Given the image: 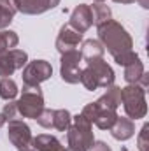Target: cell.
Wrapping results in <instances>:
<instances>
[{"mask_svg": "<svg viewBox=\"0 0 149 151\" xmlns=\"http://www.w3.org/2000/svg\"><path fill=\"white\" fill-rule=\"evenodd\" d=\"M81 116L86 118L91 125L95 123L100 130H111V127L114 125V121L117 119V113L111 111V109H105L102 107L100 104L97 102H90L82 107Z\"/></svg>", "mask_w": 149, "mask_h": 151, "instance_id": "obj_7", "label": "cell"}, {"mask_svg": "<svg viewBox=\"0 0 149 151\" xmlns=\"http://www.w3.org/2000/svg\"><path fill=\"white\" fill-rule=\"evenodd\" d=\"M135 2H139V5H140V7L149 9V0H135Z\"/></svg>", "mask_w": 149, "mask_h": 151, "instance_id": "obj_27", "label": "cell"}, {"mask_svg": "<svg viewBox=\"0 0 149 151\" xmlns=\"http://www.w3.org/2000/svg\"><path fill=\"white\" fill-rule=\"evenodd\" d=\"M53 76V67L46 60H32L23 67V86H40Z\"/></svg>", "mask_w": 149, "mask_h": 151, "instance_id": "obj_8", "label": "cell"}, {"mask_svg": "<svg viewBox=\"0 0 149 151\" xmlns=\"http://www.w3.org/2000/svg\"><path fill=\"white\" fill-rule=\"evenodd\" d=\"M18 114L23 118L37 119V116L44 111V95L39 86H23L21 97L16 100Z\"/></svg>", "mask_w": 149, "mask_h": 151, "instance_id": "obj_5", "label": "cell"}, {"mask_svg": "<svg viewBox=\"0 0 149 151\" xmlns=\"http://www.w3.org/2000/svg\"><path fill=\"white\" fill-rule=\"evenodd\" d=\"M19 42V37L12 30H0V51L4 49H14Z\"/></svg>", "mask_w": 149, "mask_h": 151, "instance_id": "obj_22", "label": "cell"}, {"mask_svg": "<svg viewBox=\"0 0 149 151\" xmlns=\"http://www.w3.org/2000/svg\"><path fill=\"white\" fill-rule=\"evenodd\" d=\"M37 123L42 128H53L58 132H67L72 123V114L67 109H44L37 116Z\"/></svg>", "mask_w": 149, "mask_h": 151, "instance_id": "obj_9", "label": "cell"}, {"mask_svg": "<svg viewBox=\"0 0 149 151\" xmlns=\"http://www.w3.org/2000/svg\"><path fill=\"white\" fill-rule=\"evenodd\" d=\"M28 63V55L23 49H4L0 51V77H9Z\"/></svg>", "mask_w": 149, "mask_h": 151, "instance_id": "obj_11", "label": "cell"}, {"mask_svg": "<svg viewBox=\"0 0 149 151\" xmlns=\"http://www.w3.org/2000/svg\"><path fill=\"white\" fill-rule=\"evenodd\" d=\"M34 148L35 151H67L65 146H62V142L49 134H40L37 137H34Z\"/></svg>", "mask_w": 149, "mask_h": 151, "instance_id": "obj_16", "label": "cell"}, {"mask_svg": "<svg viewBox=\"0 0 149 151\" xmlns=\"http://www.w3.org/2000/svg\"><path fill=\"white\" fill-rule=\"evenodd\" d=\"M116 74L112 70V67L104 60V58H97V60H90L86 62V67L81 69V84L88 90V91H95L98 88H107L114 84Z\"/></svg>", "mask_w": 149, "mask_h": 151, "instance_id": "obj_2", "label": "cell"}, {"mask_svg": "<svg viewBox=\"0 0 149 151\" xmlns=\"http://www.w3.org/2000/svg\"><path fill=\"white\" fill-rule=\"evenodd\" d=\"M2 114H4V118L7 119V121H12V119H18V107H16V102L14 100H9L5 106H4V109H2Z\"/></svg>", "mask_w": 149, "mask_h": 151, "instance_id": "obj_24", "label": "cell"}, {"mask_svg": "<svg viewBox=\"0 0 149 151\" xmlns=\"http://www.w3.org/2000/svg\"><path fill=\"white\" fill-rule=\"evenodd\" d=\"M18 84L14 83V79L11 77H2L0 79V99L9 102V100H14L16 95H18Z\"/></svg>", "mask_w": 149, "mask_h": 151, "instance_id": "obj_21", "label": "cell"}, {"mask_svg": "<svg viewBox=\"0 0 149 151\" xmlns=\"http://www.w3.org/2000/svg\"><path fill=\"white\" fill-rule=\"evenodd\" d=\"M121 104L125 113L130 119H140L148 114V102H146V90L135 84H126L121 88Z\"/></svg>", "mask_w": 149, "mask_h": 151, "instance_id": "obj_4", "label": "cell"}, {"mask_svg": "<svg viewBox=\"0 0 149 151\" xmlns=\"http://www.w3.org/2000/svg\"><path fill=\"white\" fill-rule=\"evenodd\" d=\"M90 151H112V150L107 142H104V141H95L93 146L90 148Z\"/></svg>", "mask_w": 149, "mask_h": 151, "instance_id": "obj_26", "label": "cell"}, {"mask_svg": "<svg viewBox=\"0 0 149 151\" xmlns=\"http://www.w3.org/2000/svg\"><path fill=\"white\" fill-rule=\"evenodd\" d=\"M81 62H82V56H81L79 49L69 51V53L62 55V60H60V76H62V79L65 83L77 84L81 81Z\"/></svg>", "mask_w": 149, "mask_h": 151, "instance_id": "obj_10", "label": "cell"}, {"mask_svg": "<svg viewBox=\"0 0 149 151\" xmlns=\"http://www.w3.org/2000/svg\"><path fill=\"white\" fill-rule=\"evenodd\" d=\"M7 137L16 151H35L34 148V137L30 132V127L21 119L9 121L7 127Z\"/></svg>", "mask_w": 149, "mask_h": 151, "instance_id": "obj_6", "label": "cell"}, {"mask_svg": "<svg viewBox=\"0 0 149 151\" xmlns=\"http://www.w3.org/2000/svg\"><path fill=\"white\" fill-rule=\"evenodd\" d=\"M116 4H133L135 0H114Z\"/></svg>", "mask_w": 149, "mask_h": 151, "instance_id": "obj_28", "label": "cell"}, {"mask_svg": "<svg viewBox=\"0 0 149 151\" xmlns=\"http://www.w3.org/2000/svg\"><path fill=\"white\" fill-rule=\"evenodd\" d=\"M137 146L139 151H148L149 146V123H144V127L140 128V134L137 137Z\"/></svg>", "mask_w": 149, "mask_h": 151, "instance_id": "obj_23", "label": "cell"}, {"mask_svg": "<svg viewBox=\"0 0 149 151\" xmlns=\"http://www.w3.org/2000/svg\"><path fill=\"white\" fill-rule=\"evenodd\" d=\"M107 91L97 100V104H100L102 107H105V109H111V111H116L119 106H121V88L119 86H107L105 88Z\"/></svg>", "mask_w": 149, "mask_h": 151, "instance_id": "obj_17", "label": "cell"}, {"mask_svg": "<svg viewBox=\"0 0 149 151\" xmlns=\"http://www.w3.org/2000/svg\"><path fill=\"white\" fill-rule=\"evenodd\" d=\"M104 55H105L104 46H102L98 40H95V39H88V40H84L82 46H81V56H82L84 62L97 60V58H104Z\"/></svg>", "mask_w": 149, "mask_h": 151, "instance_id": "obj_18", "label": "cell"}, {"mask_svg": "<svg viewBox=\"0 0 149 151\" xmlns=\"http://www.w3.org/2000/svg\"><path fill=\"white\" fill-rule=\"evenodd\" d=\"M14 19V16L0 4V30H4V28H7L9 25H11V21Z\"/></svg>", "mask_w": 149, "mask_h": 151, "instance_id": "obj_25", "label": "cell"}, {"mask_svg": "<svg viewBox=\"0 0 149 151\" xmlns=\"http://www.w3.org/2000/svg\"><path fill=\"white\" fill-rule=\"evenodd\" d=\"M5 123H7V119H5V118H4V114L0 113V128H2V127H4V125H5Z\"/></svg>", "mask_w": 149, "mask_h": 151, "instance_id": "obj_29", "label": "cell"}, {"mask_svg": "<svg viewBox=\"0 0 149 151\" xmlns=\"http://www.w3.org/2000/svg\"><path fill=\"white\" fill-rule=\"evenodd\" d=\"M69 25L74 28L75 32H79V34L88 32V30L91 28V25H93V16H91L90 5H86V4L75 5V9L70 12V21H69Z\"/></svg>", "mask_w": 149, "mask_h": 151, "instance_id": "obj_13", "label": "cell"}, {"mask_svg": "<svg viewBox=\"0 0 149 151\" xmlns=\"http://www.w3.org/2000/svg\"><path fill=\"white\" fill-rule=\"evenodd\" d=\"M67 142H69L67 148L69 151H90V148L95 142L93 127L81 114L72 116V123L67 130Z\"/></svg>", "mask_w": 149, "mask_h": 151, "instance_id": "obj_3", "label": "cell"}, {"mask_svg": "<svg viewBox=\"0 0 149 151\" xmlns=\"http://www.w3.org/2000/svg\"><path fill=\"white\" fill-rule=\"evenodd\" d=\"M97 28H98V42L104 46V49L109 51V55L114 58L117 65L125 67L139 58V55L132 49L133 47L132 35L121 23L109 19L98 25Z\"/></svg>", "mask_w": 149, "mask_h": 151, "instance_id": "obj_1", "label": "cell"}, {"mask_svg": "<svg viewBox=\"0 0 149 151\" xmlns=\"http://www.w3.org/2000/svg\"><path fill=\"white\" fill-rule=\"evenodd\" d=\"M90 9H91V16H93V25H97V27L109 21L112 16L111 9L104 2H95L93 5H90Z\"/></svg>", "mask_w": 149, "mask_h": 151, "instance_id": "obj_20", "label": "cell"}, {"mask_svg": "<svg viewBox=\"0 0 149 151\" xmlns=\"http://www.w3.org/2000/svg\"><path fill=\"white\" fill-rule=\"evenodd\" d=\"M81 42H82V34L75 32L70 25H63L60 28V34L56 37L54 46L60 51V55H63V53H69V51H75Z\"/></svg>", "mask_w": 149, "mask_h": 151, "instance_id": "obj_12", "label": "cell"}, {"mask_svg": "<svg viewBox=\"0 0 149 151\" xmlns=\"http://www.w3.org/2000/svg\"><path fill=\"white\" fill-rule=\"evenodd\" d=\"M144 72H146V70H144V63L140 62V58H137V60H133L132 63L125 65V81H126L128 84H135Z\"/></svg>", "mask_w": 149, "mask_h": 151, "instance_id": "obj_19", "label": "cell"}, {"mask_svg": "<svg viewBox=\"0 0 149 151\" xmlns=\"http://www.w3.org/2000/svg\"><path fill=\"white\" fill-rule=\"evenodd\" d=\"M93 2H105V0H93Z\"/></svg>", "mask_w": 149, "mask_h": 151, "instance_id": "obj_30", "label": "cell"}, {"mask_svg": "<svg viewBox=\"0 0 149 151\" xmlns=\"http://www.w3.org/2000/svg\"><path fill=\"white\" fill-rule=\"evenodd\" d=\"M14 2H16L18 12L27 14V16L42 14L49 9H54L60 4V0H14Z\"/></svg>", "mask_w": 149, "mask_h": 151, "instance_id": "obj_14", "label": "cell"}, {"mask_svg": "<svg viewBox=\"0 0 149 151\" xmlns=\"http://www.w3.org/2000/svg\"><path fill=\"white\" fill-rule=\"evenodd\" d=\"M135 134V125H133V119L130 118H123V116H117V119L114 121V125L111 127V135L116 141H128L132 135Z\"/></svg>", "mask_w": 149, "mask_h": 151, "instance_id": "obj_15", "label": "cell"}]
</instances>
